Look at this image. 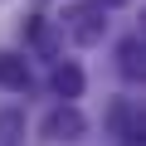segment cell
<instances>
[{
    "label": "cell",
    "mask_w": 146,
    "mask_h": 146,
    "mask_svg": "<svg viewBox=\"0 0 146 146\" xmlns=\"http://www.w3.org/2000/svg\"><path fill=\"white\" fill-rule=\"evenodd\" d=\"M58 29H63L73 44H98V39L107 34V10L98 5V0L68 5V10H63V20H58Z\"/></svg>",
    "instance_id": "cell-1"
},
{
    "label": "cell",
    "mask_w": 146,
    "mask_h": 146,
    "mask_svg": "<svg viewBox=\"0 0 146 146\" xmlns=\"http://www.w3.org/2000/svg\"><path fill=\"white\" fill-rule=\"evenodd\" d=\"M39 131H44L49 141H78V136L88 131V117L73 107V102H58V107H54V112L39 122Z\"/></svg>",
    "instance_id": "cell-2"
},
{
    "label": "cell",
    "mask_w": 146,
    "mask_h": 146,
    "mask_svg": "<svg viewBox=\"0 0 146 146\" xmlns=\"http://www.w3.org/2000/svg\"><path fill=\"white\" fill-rule=\"evenodd\" d=\"M0 88L5 93H29V63L20 54H0Z\"/></svg>",
    "instance_id": "cell-3"
},
{
    "label": "cell",
    "mask_w": 146,
    "mask_h": 146,
    "mask_svg": "<svg viewBox=\"0 0 146 146\" xmlns=\"http://www.w3.org/2000/svg\"><path fill=\"white\" fill-rule=\"evenodd\" d=\"M49 88H54V98L73 102V98L83 93V68H78V63H58V68H54V78H49Z\"/></svg>",
    "instance_id": "cell-4"
},
{
    "label": "cell",
    "mask_w": 146,
    "mask_h": 146,
    "mask_svg": "<svg viewBox=\"0 0 146 146\" xmlns=\"http://www.w3.org/2000/svg\"><path fill=\"white\" fill-rule=\"evenodd\" d=\"M117 68L127 73V78H141V39H136V34L122 39V49H117Z\"/></svg>",
    "instance_id": "cell-5"
},
{
    "label": "cell",
    "mask_w": 146,
    "mask_h": 146,
    "mask_svg": "<svg viewBox=\"0 0 146 146\" xmlns=\"http://www.w3.org/2000/svg\"><path fill=\"white\" fill-rule=\"evenodd\" d=\"M25 131V112H0V141H15Z\"/></svg>",
    "instance_id": "cell-6"
},
{
    "label": "cell",
    "mask_w": 146,
    "mask_h": 146,
    "mask_svg": "<svg viewBox=\"0 0 146 146\" xmlns=\"http://www.w3.org/2000/svg\"><path fill=\"white\" fill-rule=\"evenodd\" d=\"M102 10H117V5H131V0H98Z\"/></svg>",
    "instance_id": "cell-7"
}]
</instances>
